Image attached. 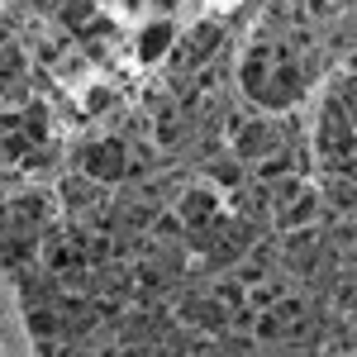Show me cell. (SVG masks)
<instances>
[{"label":"cell","mask_w":357,"mask_h":357,"mask_svg":"<svg viewBox=\"0 0 357 357\" xmlns=\"http://www.w3.org/2000/svg\"><path fill=\"white\" fill-rule=\"evenodd\" d=\"M167 38H172V29H158V33H148V38H143V57H153V48H162V43H167Z\"/></svg>","instance_id":"obj_2"},{"label":"cell","mask_w":357,"mask_h":357,"mask_svg":"<svg viewBox=\"0 0 357 357\" xmlns=\"http://www.w3.org/2000/svg\"><path fill=\"white\" fill-rule=\"evenodd\" d=\"M119 167H124V153H119L114 143L91 153V172H96V176H119Z\"/></svg>","instance_id":"obj_1"}]
</instances>
